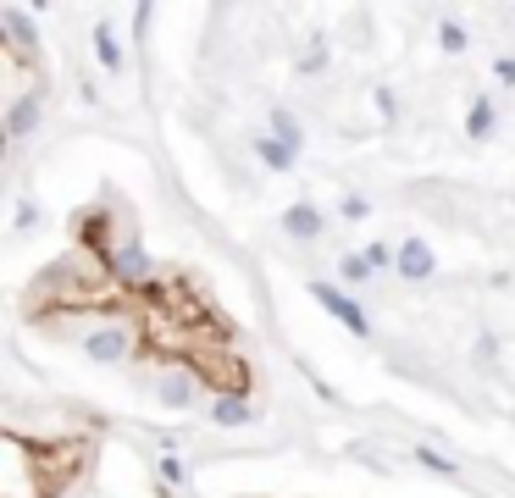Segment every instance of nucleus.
Masks as SVG:
<instances>
[{"mask_svg":"<svg viewBox=\"0 0 515 498\" xmlns=\"http://www.w3.org/2000/svg\"><path fill=\"white\" fill-rule=\"evenodd\" d=\"M28 316H106L122 327L144 360L183 366L216 393H250V366L233 344L228 316L178 272H144L139 255L111 249L106 216L84 227V249H72L50 277L28 288Z\"/></svg>","mask_w":515,"mask_h":498,"instance_id":"f257e3e1","label":"nucleus"},{"mask_svg":"<svg viewBox=\"0 0 515 498\" xmlns=\"http://www.w3.org/2000/svg\"><path fill=\"white\" fill-rule=\"evenodd\" d=\"M405 272H416V277L427 272V249H421V244H410V249H405Z\"/></svg>","mask_w":515,"mask_h":498,"instance_id":"f03ea898","label":"nucleus"},{"mask_svg":"<svg viewBox=\"0 0 515 498\" xmlns=\"http://www.w3.org/2000/svg\"><path fill=\"white\" fill-rule=\"evenodd\" d=\"M288 227H294V233H316V216L311 211H294V222H288Z\"/></svg>","mask_w":515,"mask_h":498,"instance_id":"7ed1b4c3","label":"nucleus"}]
</instances>
